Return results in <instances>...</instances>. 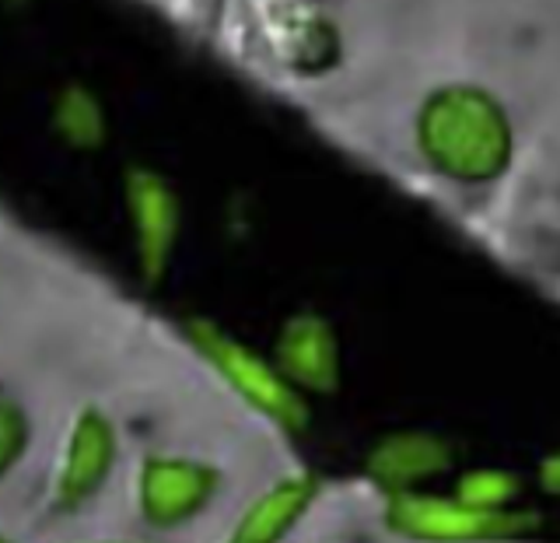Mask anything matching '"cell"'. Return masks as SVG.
<instances>
[{
	"label": "cell",
	"mask_w": 560,
	"mask_h": 543,
	"mask_svg": "<svg viewBox=\"0 0 560 543\" xmlns=\"http://www.w3.org/2000/svg\"><path fill=\"white\" fill-rule=\"evenodd\" d=\"M218 473L192 460H165L151 455L140 470V508L154 525H175L197 516L214 495Z\"/></svg>",
	"instance_id": "obj_1"
},
{
	"label": "cell",
	"mask_w": 560,
	"mask_h": 543,
	"mask_svg": "<svg viewBox=\"0 0 560 543\" xmlns=\"http://www.w3.org/2000/svg\"><path fill=\"white\" fill-rule=\"evenodd\" d=\"M192 337L200 340V347L207 350L210 358H214V365L221 368V372L235 382V390L245 400H253L256 407L273 414L277 420H284V425H294V420H298V400L288 393V385L280 382L267 365H262L259 358H253L242 344L228 340L224 333L210 330V326H197V330H192Z\"/></svg>",
	"instance_id": "obj_2"
},
{
	"label": "cell",
	"mask_w": 560,
	"mask_h": 543,
	"mask_svg": "<svg viewBox=\"0 0 560 543\" xmlns=\"http://www.w3.org/2000/svg\"><path fill=\"white\" fill-rule=\"evenodd\" d=\"M116 460V431L102 414L88 411L78 417L74 431H70L63 470H60V501L78 505L88 495H95L102 481L109 477Z\"/></svg>",
	"instance_id": "obj_3"
},
{
	"label": "cell",
	"mask_w": 560,
	"mask_h": 543,
	"mask_svg": "<svg viewBox=\"0 0 560 543\" xmlns=\"http://www.w3.org/2000/svg\"><path fill=\"white\" fill-rule=\"evenodd\" d=\"M431 140H434V151H442L448 165L480 172L483 165H490L498 158L501 130L480 105L445 102L431 119Z\"/></svg>",
	"instance_id": "obj_4"
},
{
	"label": "cell",
	"mask_w": 560,
	"mask_h": 543,
	"mask_svg": "<svg viewBox=\"0 0 560 543\" xmlns=\"http://www.w3.org/2000/svg\"><path fill=\"white\" fill-rule=\"evenodd\" d=\"M130 215L137 228V250L148 274L165 267L172 235H175V200L162 180L137 172L130 180Z\"/></svg>",
	"instance_id": "obj_5"
},
{
	"label": "cell",
	"mask_w": 560,
	"mask_h": 543,
	"mask_svg": "<svg viewBox=\"0 0 560 543\" xmlns=\"http://www.w3.org/2000/svg\"><path fill=\"white\" fill-rule=\"evenodd\" d=\"M308 495H312L308 481L277 484L242 516V522L235 525V533L228 543H277L288 533V525L298 519V512L305 508Z\"/></svg>",
	"instance_id": "obj_6"
},
{
	"label": "cell",
	"mask_w": 560,
	"mask_h": 543,
	"mask_svg": "<svg viewBox=\"0 0 560 543\" xmlns=\"http://www.w3.org/2000/svg\"><path fill=\"white\" fill-rule=\"evenodd\" d=\"M280 361L288 365V372L302 376L308 382L326 376L329 350H326L323 333L315 330L312 323H294V326H288L284 340H280Z\"/></svg>",
	"instance_id": "obj_7"
},
{
	"label": "cell",
	"mask_w": 560,
	"mask_h": 543,
	"mask_svg": "<svg viewBox=\"0 0 560 543\" xmlns=\"http://www.w3.org/2000/svg\"><path fill=\"white\" fill-rule=\"evenodd\" d=\"M57 123L70 140H78V145H95L98 134H102V116L95 109V102L84 92H74L60 102Z\"/></svg>",
	"instance_id": "obj_8"
},
{
	"label": "cell",
	"mask_w": 560,
	"mask_h": 543,
	"mask_svg": "<svg viewBox=\"0 0 560 543\" xmlns=\"http://www.w3.org/2000/svg\"><path fill=\"white\" fill-rule=\"evenodd\" d=\"M25 438H28V428H25L22 411H18L11 400H0V470L18 460V452L25 449Z\"/></svg>",
	"instance_id": "obj_9"
},
{
	"label": "cell",
	"mask_w": 560,
	"mask_h": 543,
	"mask_svg": "<svg viewBox=\"0 0 560 543\" xmlns=\"http://www.w3.org/2000/svg\"><path fill=\"white\" fill-rule=\"evenodd\" d=\"M0 543H11V540H4V536H0Z\"/></svg>",
	"instance_id": "obj_10"
}]
</instances>
